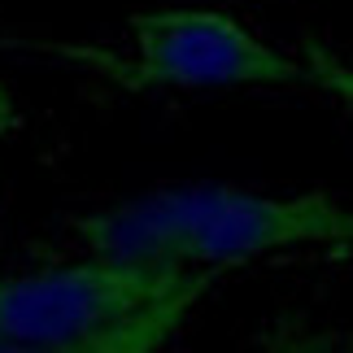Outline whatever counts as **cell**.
<instances>
[{"label": "cell", "instance_id": "cell-1", "mask_svg": "<svg viewBox=\"0 0 353 353\" xmlns=\"http://www.w3.org/2000/svg\"><path fill=\"white\" fill-rule=\"evenodd\" d=\"M92 257L166 270H232L279 253L353 249V210L327 192L270 196L236 183H170L74 223Z\"/></svg>", "mask_w": 353, "mask_h": 353}, {"label": "cell", "instance_id": "cell-2", "mask_svg": "<svg viewBox=\"0 0 353 353\" xmlns=\"http://www.w3.org/2000/svg\"><path fill=\"white\" fill-rule=\"evenodd\" d=\"M219 275L92 257L5 275L0 332L9 353H153L192 319Z\"/></svg>", "mask_w": 353, "mask_h": 353}, {"label": "cell", "instance_id": "cell-3", "mask_svg": "<svg viewBox=\"0 0 353 353\" xmlns=\"http://www.w3.org/2000/svg\"><path fill=\"white\" fill-rule=\"evenodd\" d=\"M88 70L114 79L127 92H214V88H288L305 83L310 65L266 44L223 9H153L131 18V52L92 44H52Z\"/></svg>", "mask_w": 353, "mask_h": 353}, {"label": "cell", "instance_id": "cell-4", "mask_svg": "<svg viewBox=\"0 0 353 353\" xmlns=\"http://www.w3.org/2000/svg\"><path fill=\"white\" fill-rule=\"evenodd\" d=\"M305 57H310V83H319L323 92H332L336 101H345L353 110V61H341L336 52H323L314 44L305 48Z\"/></svg>", "mask_w": 353, "mask_h": 353}, {"label": "cell", "instance_id": "cell-5", "mask_svg": "<svg viewBox=\"0 0 353 353\" xmlns=\"http://www.w3.org/2000/svg\"><path fill=\"white\" fill-rule=\"evenodd\" d=\"M0 288H5V270H0ZM0 353H9V345H5V332H0Z\"/></svg>", "mask_w": 353, "mask_h": 353}]
</instances>
